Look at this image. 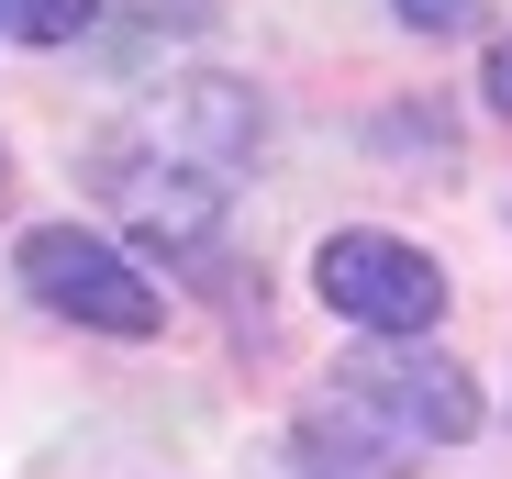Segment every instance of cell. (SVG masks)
<instances>
[{
	"label": "cell",
	"mask_w": 512,
	"mask_h": 479,
	"mask_svg": "<svg viewBox=\"0 0 512 479\" xmlns=\"http://www.w3.org/2000/svg\"><path fill=\"white\" fill-rule=\"evenodd\" d=\"M12 279L56 312V324H90V335H156L167 324V290L90 223H34L12 246Z\"/></svg>",
	"instance_id": "1"
},
{
	"label": "cell",
	"mask_w": 512,
	"mask_h": 479,
	"mask_svg": "<svg viewBox=\"0 0 512 479\" xmlns=\"http://www.w3.org/2000/svg\"><path fill=\"white\" fill-rule=\"evenodd\" d=\"M312 290L346 312L357 335L379 346H412L423 324L446 312V268L412 246V234H379V223H346V234H323V257H312Z\"/></svg>",
	"instance_id": "2"
},
{
	"label": "cell",
	"mask_w": 512,
	"mask_h": 479,
	"mask_svg": "<svg viewBox=\"0 0 512 479\" xmlns=\"http://www.w3.org/2000/svg\"><path fill=\"white\" fill-rule=\"evenodd\" d=\"M101 190H112V212L145 234V246H167V257H190L201 234L223 223V179H201V168H179V156H156V145H134V134H101Z\"/></svg>",
	"instance_id": "3"
},
{
	"label": "cell",
	"mask_w": 512,
	"mask_h": 479,
	"mask_svg": "<svg viewBox=\"0 0 512 479\" xmlns=\"http://www.w3.org/2000/svg\"><path fill=\"white\" fill-rule=\"evenodd\" d=\"M256 90L245 78H179V90H156L123 134L134 145H156V156H179V168H201V179H234L245 156H256Z\"/></svg>",
	"instance_id": "4"
},
{
	"label": "cell",
	"mask_w": 512,
	"mask_h": 479,
	"mask_svg": "<svg viewBox=\"0 0 512 479\" xmlns=\"http://www.w3.org/2000/svg\"><path fill=\"white\" fill-rule=\"evenodd\" d=\"M357 390H368L412 446H468V435H479V379H468L446 346H379V357H357Z\"/></svg>",
	"instance_id": "5"
},
{
	"label": "cell",
	"mask_w": 512,
	"mask_h": 479,
	"mask_svg": "<svg viewBox=\"0 0 512 479\" xmlns=\"http://www.w3.org/2000/svg\"><path fill=\"white\" fill-rule=\"evenodd\" d=\"M290 446H301V479H412V435L368 402L357 379H334V390H312L301 402V424H290Z\"/></svg>",
	"instance_id": "6"
},
{
	"label": "cell",
	"mask_w": 512,
	"mask_h": 479,
	"mask_svg": "<svg viewBox=\"0 0 512 479\" xmlns=\"http://www.w3.org/2000/svg\"><path fill=\"white\" fill-rule=\"evenodd\" d=\"M101 23V0H0V34L12 45H78Z\"/></svg>",
	"instance_id": "7"
},
{
	"label": "cell",
	"mask_w": 512,
	"mask_h": 479,
	"mask_svg": "<svg viewBox=\"0 0 512 479\" xmlns=\"http://www.w3.org/2000/svg\"><path fill=\"white\" fill-rule=\"evenodd\" d=\"M390 12H401L412 34H468V23L490 12V0H390Z\"/></svg>",
	"instance_id": "8"
},
{
	"label": "cell",
	"mask_w": 512,
	"mask_h": 479,
	"mask_svg": "<svg viewBox=\"0 0 512 479\" xmlns=\"http://www.w3.org/2000/svg\"><path fill=\"white\" fill-rule=\"evenodd\" d=\"M479 101H490V112H501V123H512V34H501V45H490V56H479Z\"/></svg>",
	"instance_id": "9"
}]
</instances>
